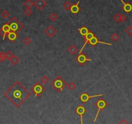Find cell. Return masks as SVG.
I'll list each match as a JSON object with an SVG mask.
<instances>
[{"label": "cell", "instance_id": "ba28073f", "mask_svg": "<svg viewBox=\"0 0 132 124\" xmlns=\"http://www.w3.org/2000/svg\"><path fill=\"white\" fill-rule=\"evenodd\" d=\"M74 111H75L76 113V114L80 116L81 124H83V116L85 114V112H86V108H85L83 105H78V106L75 108Z\"/></svg>", "mask_w": 132, "mask_h": 124}, {"label": "cell", "instance_id": "f1b7e54d", "mask_svg": "<svg viewBox=\"0 0 132 124\" xmlns=\"http://www.w3.org/2000/svg\"><path fill=\"white\" fill-rule=\"evenodd\" d=\"M113 19H114L115 21H116V22H119L120 21V14L119 13H116L115 14L114 16H113Z\"/></svg>", "mask_w": 132, "mask_h": 124}, {"label": "cell", "instance_id": "30bf717a", "mask_svg": "<svg viewBox=\"0 0 132 124\" xmlns=\"http://www.w3.org/2000/svg\"><path fill=\"white\" fill-rule=\"evenodd\" d=\"M98 43H102V44H104V45H111V43H106L104 42V41H101L99 39L97 38V36H94L89 41V42L87 43V44L91 45V46H95L96 45H97Z\"/></svg>", "mask_w": 132, "mask_h": 124}, {"label": "cell", "instance_id": "ac0fdd59", "mask_svg": "<svg viewBox=\"0 0 132 124\" xmlns=\"http://www.w3.org/2000/svg\"><path fill=\"white\" fill-rule=\"evenodd\" d=\"M78 48L74 44L70 45L67 48V51L69 52L71 55H74V54L78 52Z\"/></svg>", "mask_w": 132, "mask_h": 124}, {"label": "cell", "instance_id": "2e32d148", "mask_svg": "<svg viewBox=\"0 0 132 124\" xmlns=\"http://www.w3.org/2000/svg\"><path fill=\"white\" fill-rule=\"evenodd\" d=\"M17 38H18V34H17V33L12 32V31H10V32L7 34V38L8 39V40H9L10 42H14Z\"/></svg>", "mask_w": 132, "mask_h": 124}, {"label": "cell", "instance_id": "5bb4252c", "mask_svg": "<svg viewBox=\"0 0 132 124\" xmlns=\"http://www.w3.org/2000/svg\"><path fill=\"white\" fill-rule=\"evenodd\" d=\"M34 5L36 6L39 10H41L47 5V2L44 0H36L34 3Z\"/></svg>", "mask_w": 132, "mask_h": 124}, {"label": "cell", "instance_id": "1f68e13d", "mask_svg": "<svg viewBox=\"0 0 132 124\" xmlns=\"http://www.w3.org/2000/svg\"><path fill=\"white\" fill-rule=\"evenodd\" d=\"M5 56H6V58L10 61V60L12 58V56H13L14 55L12 54V52H10V51H8V52H7L5 53Z\"/></svg>", "mask_w": 132, "mask_h": 124}, {"label": "cell", "instance_id": "d6986e66", "mask_svg": "<svg viewBox=\"0 0 132 124\" xmlns=\"http://www.w3.org/2000/svg\"><path fill=\"white\" fill-rule=\"evenodd\" d=\"M10 62L13 65H16L19 62V59L17 58V56H15V55H14V56H12V58L10 60Z\"/></svg>", "mask_w": 132, "mask_h": 124}, {"label": "cell", "instance_id": "4316f807", "mask_svg": "<svg viewBox=\"0 0 132 124\" xmlns=\"http://www.w3.org/2000/svg\"><path fill=\"white\" fill-rule=\"evenodd\" d=\"M23 43L26 45H29L31 43V39L29 38V37H25V38L23 39Z\"/></svg>", "mask_w": 132, "mask_h": 124}, {"label": "cell", "instance_id": "7c38bea8", "mask_svg": "<svg viewBox=\"0 0 132 124\" xmlns=\"http://www.w3.org/2000/svg\"><path fill=\"white\" fill-rule=\"evenodd\" d=\"M94 36H95V34H93L91 31H89V33H88V34H87L85 37H83V41H84V44H83V46L82 47L80 51L79 52V54H80V53L82 52V50H83V49L85 46V45L87 44V43L89 42V41L90 40V39H91Z\"/></svg>", "mask_w": 132, "mask_h": 124}, {"label": "cell", "instance_id": "44dd1931", "mask_svg": "<svg viewBox=\"0 0 132 124\" xmlns=\"http://www.w3.org/2000/svg\"><path fill=\"white\" fill-rule=\"evenodd\" d=\"M62 6H63V7H64V9H66V10H70L71 8L72 5L69 1H66L64 4H63V5Z\"/></svg>", "mask_w": 132, "mask_h": 124}, {"label": "cell", "instance_id": "7402d4cb", "mask_svg": "<svg viewBox=\"0 0 132 124\" xmlns=\"http://www.w3.org/2000/svg\"><path fill=\"white\" fill-rule=\"evenodd\" d=\"M111 39L113 41H115V42H116V41H117L120 39V36H119V35H118L117 33L115 32L111 35Z\"/></svg>", "mask_w": 132, "mask_h": 124}, {"label": "cell", "instance_id": "277c9868", "mask_svg": "<svg viewBox=\"0 0 132 124\" xmlns=\"http://www.w3.org/2000/svg\"><path fill=\"white\" fill-rule=\"evenodd\" d=\"M107 105H108V103H107L104 99L102 98H99V100L95 102V106L97 107L98 110H97V114H96V116H95V119L93 120L94 122H95L97 121V118H98V116H99V113H100L101 111H102L104 109H105V108H106L107 107Z\"/></svg>", "mask_w": 132, "mask_h": 124}, {"label": "cell", "instance_id": "cb8c5ba5", "mask_svg": "<svg viewBox=\"0 0 132 124\" xmlns=\"http://www.w3.org/2000/svg\"><path fill=\"white\" fill-rule=\"evenodd\" d=\"M67 87L69 90H71V91H73V90L75 89L76 85H75V83H74V82L71 81V82H70V83L68 84Z\"/></svg>", "mask_w": 132, "mask_h": 124}, {"label": "cell", "instance_id": "603a6c76", "mask_svg": "<svg viewBox=\"0 0 132 124\" xmlns=\"http://www.w3.org/2000/svg\"><path fill=\"white\" fill-rule=\"evenodd\" d=\"M58 18V15H57L56 14L54 13V12H52V13L50 14V16H49V19H50L52 21H56Z\"/></svg>", "mask_w": 132, "mask_h": 124}, {"label": "cell", "instance_id": "3957f363", "mask_svg": "<svg viewBox=\"0 0 132 124\" xmlns=\"http://www.w3.org/2000/svg\"><path fill=\"white\" fill-rule=\"evenodd\" d=\"M10 28V31L18 33L24 29V26L18 19L15 17H12L8 22Z\"/></svg>", "mask_w": 132, "mask_h": 124}, {"label": "cell", "instance_id": "52a82bcc", "mask_svg": "<svg viewBox=\"0 0 132 124\" xmlns=\"http://www.w3.org/2000/svg\"><path fill=\"white\" fill-rule=\"evenodd\" d=\"M102 96H103L102 94H95V95H92V96H89L87 93H83L80 95V96L79 98L80 100V101H82V102L85 103H87L91 98H96V97Z\"/></svg>", "mask_w": 132, "mask_h": 124}, {"label": "cell", "instance_id": "e575fe53", "mask_svg": "<svg viewBox=\"0 0 132 124\" xmlns=\"http://www.w3.org/2000/svg\"></svg>", "mask_w": 132, "mask_h": 124}, {"label": "cell", "instance_id": "f546056e", "mask_svg": "<svg viewBox=\"0 0 132 124\" xmlns=\"http://www.w3.org/2000/svg\"><path fill=\"white\" fill-rule=\"evenodd\" d=\"M33 13V10L31 9V8H26L24 10V14H25V15L27 16H31Z\"/></svg>", "mask_w": 132, "mask_h": 124}, {"label": "cell", "instance_id": "d4e9b609", "mask_svg": "<svg viewBox=\"0 0 132 124\" xmlns=\"http://www.w3.org/2000/svg\"><path fill=\"white\" fill-rule=\"evenodd\" d=\"M126 33L129 36H132V26H129V27L126 29Z\"/></svg>", "mask_w": 132, "mask_h": 124}, {"label": "cell", "instance_id": "836d02e7", "mask_svg": "<svg viewBox=\"0 0 132 124\" xmlns=\"http://www.w3.org/2000/svg\"><path fill=\"white\" fill-rule=\"evenodd\" d=\"M118 124H129V123L125 119H122L120 122H118Z\"/></svg>", "mask_w": 132, "mask_h": 124}, {"label": "cell", "instance_id": "7a4b0ae2", "mask_svg": "<svg viewBox=\"0 0 132 124\" xmlns=\"http://www.w3.org/2000/svg\"><path fill=\"white\" fill-rule=\"evenodd\" d=\"M50 85L57 93H60L67 86V83L60 76L58 75L50 82Z\"/></svg>", "mask_w": 132, "mask_h": 124}, {"label": "cell", "instance_id": "9a60e30c", "mask_svg": "<svg viewBox=\"0 0 132 124\" xmlns=\"http://www.w3.org/2000/svg\"><path fill=\"white\" fill-rule=\"evenodd\" d=\"M80 1H78L76 3H74L73 5H72L71 8L70 9V11L73 14H76L80 12V8L79 7Z\"/></svg>", "mask_w": 132, "mask_h": 124}, {"label": "cell", "instance_id": "d6a6232c", "mask_svg": "<svg viewBox=\"0 0 132 124\" xmlns=\"http://www.w3.org/2000/svg\"><path fill=\"white\" fill-rule=\"evenodd\" d=\"M127 19V17H126V16H124V14H120V21L121 23H124L126 21Z\"/></svg>", "mask_w": 132, "mask_h": 124}, {"label": "cell", "instance_id": "484cf974", "mask_svg": "<svg viewBox=\"0 0 132 124\" xmlns=\"http://www.w3.org/2000/svg\"><path fill=\"white\" fill-rule=\"evenodd\" d=\"M6 56L5 53L3 51L0 52V63H2V62H4V60H5Z\"/></svg>", "mask_w": 132, "mask_h": 124}, {"label": "cell", "instance_id": "6da1fadb", "mask_svg": "<svg viewBox=\"0 0 132 124\" xmlns=\"http://www.w3.org/2000/svg\"><path fill=\"white\" fill-rule=\"evenodd\" d=\"M4 96L18 108L29 98L31 93L19 81H16L4 93Z\"/></svg>", "mask_w": 132, "mask_h": 124}, {"label": "cell", "instance_id": "e0dca14e", "mask_svg": "<svg viewBox=\"0 0 132 124\" xmlns=\"http://www.w3.org/2000/svg\"><path fill=\"white\" fill-rule=\"evenodd\" d=\"M89 31H90V30H89V29H87L86 27H85V26H83V27L78 29V32H79V33L80 34V35H81L83 37H85V36L89 33Z\"/></svg>", "mask_w": 132, "mask_h": 124}, {"label": "cell", "instance_id": "8fae6325", "mask_svg": "<svg viewBox=\"0 0 132 124\" xmlns=\"http://www.w3.org/2000/svg\"><path fill=\"white\" fill-rule=\"evenodd\" d=\"M45 33L49 37L52 38L57 33V30L54 28L52 25H49L48 27L45 30Z\"/></svg>", "mask_w": 132, "mask_h": 124}, {"label": "cell", "instance_id": "5b68a950", "mask_svg": "<svg viewBox=\"0 0 132 124\" xmlns=\"http://www.w3.org/2000/svg\"><path fill=\"white\" fill-rule=\"evenodd\" d=\"M31 91L34 93L35 96L39 97L45 91V88L41 84V83L37 81L34 84L33 87H31Z\"/></svg>", "mask_w": 132, "mask_h": 124}, {"label": "cell", "instance_id": "8992f818", "mask_svg": "<svg viewBox=\"0 0 132 124\" xmlns=\"http://www.w3.org/2000/svg\"><path fill=\"white\" fill-rule=\"evenodd\" d=\"M75 60L81 66H83L84 64L87 62H91L92 60L89 58V57H87V56L85 53L82 52L80 54H79L75 58Z\"/></svg>", "mask_w": 132, "mask_h": 124}, {"label": "cell", "instance_id": "ffe728a7", "mask_svg": "<svg viewBox=\"0 0 132 124\" xmlns=\"http://www.w3.org/2000/svg\"><path fill=\"white\" fill-rule=\"evenodd\" d=\"M23 5L26 7V8H31L34 5V3L31 0H27L24 3Z\"/></svg>", "mask_w": 132, "mask_h": 124}, {"label": "cell", "instance_id": "4fadbf2b", "mask_svg": "<svg viewBox=\"0 0 132 124\" xmlns=\"http://www.w3.org/2000/svg\"><path fill=\"white\" fill-rule=\"evenodd\" d=\"M120 1L122 2L123 5L122 7V8L123 9L126 13L129 14L130 12L132 10V5L131 3H130L129 2H124L122 0H121Z\"/></svg>", "mask_w": 132, "mask_h": 124}, {"label": "cell", "instance_id": "9c48e42d", "mask_svg": "<svg viewBox=\"0 0 132 124\" xmlns=\"http://www.w3.org/2000/svg\"><path fill=\"white\" fill-rule=\"evenodd\" d=\"M10 31H10V26L8 23L4 24L1 27V29H0V36L3 37V40H4L5 38L6 35L8 34Z\"/></svg>", "mask_w": 132, "mask_h": 124}, {"label": "cell", "instance_id": "4dcf8cb0", "mask_svg": "<svg viewBox=\"0 0 132 124\" xmlns=\"http://www.w3.org/2000/svg\"><path fill=\"white\" fill-rule=\"evenodd\" d=\"M9 16H10V14L7 10H4V11H3V12L1 13V16L3 17V18H5V19L7 18Z\"/></svg>", "mask_w": 132, "mask_h": 124}, {"label": "cell", "instance_id": "83f0119b", "mask_svg": "<svg viewBox=\"0 0 132 124\" xmlns=\"http://www.w3.org/2000/svg\"><path fill=\"white\" fill-rule=\"evenodd\" d=\"M48 81H49V78L47 77V76L45 75L43 76L42 78H41V82L43 83H44V84H46Z\"/></svg>", "mask_w": 132, "mask_h": 124}]
</instances>
